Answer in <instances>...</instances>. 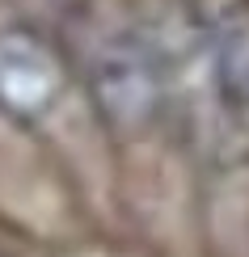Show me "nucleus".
<instances>
[{"instance_id":"f03ea898","label":"nucleus","mask_w":249,"mask_h":257,"mask_svg":"<svg viewBox=\"0 0 249 257\" xmlns=\"http://www.w3.org/2000/svg\"><path fill=\"white\" fill-rule=\"evenodd\" d=\"M68 72L47 38L26 26L0 30V110L17 122H38L59 105Z\"/></svg>"},{"instance_id":"f257e3e1","label":"nucleus","mask_w":249,"mask_h":257,"mask_svg":"<svg viewBox=\"0 0 249 257\" xmlns=\"http://www.w3.org/2000/svg\"><path fill=\"white\" fill-rule=\"evenodd\" d=\"M89 101L118 139L148 135L165 114V63L144 34L118 30L89 51L85 63Z\"/></svg>"},{"instance_id":"7ed1b4c3","label":"nucleus","mask_w":249,"mask_h":257,"mask_svg":"<svg viewBox=\"0 0 249 257\" xmlns=\"http://www.w3.org/2000/svg\"><path fill=\"white\" fill-rule=\"evenodd\" d=\"M215 84L232 105H249V0L228 5L211 30Z\"/></svg>"}]
</instances>
